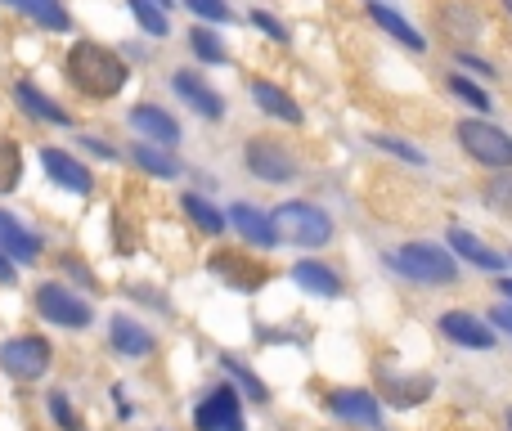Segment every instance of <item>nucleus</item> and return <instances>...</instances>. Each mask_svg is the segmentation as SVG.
<instances>
[{
    "label": "nucleus",
    "instance_id": "nucleus-42",
    "mask_svg": "<svg viewBox=\"0 0 512 431\" xmlns=\"http://www.w3.org/2000/svg\"><path fill=\"white\" fill-rule=\"evenodd\" d=\"M499 288H504V292H508V297H512V279H504V283H499Z\"/></svg>",
    "mask_w": 512,
    "mask_h": 431
},
{
    "label": "nucleus",
    "instance_id": "nucleus-41",
    "mask_svg": "<svg viewBox=\"0 0 512 431\" xmlns=\"http://www.w3.org/2000/svg\"><path fill=\"white\" fill-rule=\"evenodd\" d=\"M149 5H158V9H162V14H167V9H171V5H176V0H149Z\"/></svg>",
    "mask_w": 512,
    "mask_h": 431
},
{
    "label": "nucleus",
    "instance_id": "nucleus-37",
    "mask_svg": "<svg viewBox=\"0 0 512 431\" xmlns=\"http://www.w3.org/2000/svg\"><path fill=\"white\" fill-rule=\"evenodd\" d=\"M490 324H499L504 333H512V301H504V306L490 310Z\"/></svg>",
    "mask_w": 512,
    "mask_h": 431
},
{
    "label": "nucleus",
    "instance_id": "nucleus-22",
    "mask_svg": "<svg viewBox=\"0 0 512 431\" xmlns=\"http://www.w3.org/2000/svg\"><path fill=\"white\" fill-rule=\"evenodd\" d=\"M450 252H459L463 261L481 265V270H504V256L490 252V247L481 243L477 234H468V229H454V234H450Z\"/></svg>",
    "mask_w": 512,
    "mask_h": 431
},
{
    "label": "nucleus",
    "instance_id": "nucleus-17",
    "mask_svg": "<svg viewBox=\"0 0 512 431\" xmlns=\"http://www.w3.org/2000/svg\"><path fill=\"white\" fill-rule=\"evenodd\" d=\"M14 99L23 104V113L41 117V122H50V126H72V113H68V108H59L50 95H41L32 81H18V86H14Z\"/></svg>",
    "mask_w": 512,
    "mask_h": 431
},
{
    "label": "nucleus",
    "instance_id": "nucleus-43",
    "mask_svg": "<svg viewBox=\"0 0 512 431\" xmlns=\"http://www.w3.org/2000/svg\"><path fill=\"white\" fill-rule=\"evenodd\" d=\"M504 9H508V14H512V0H504Z\"/></svg>",
    "mask_w": 512,
    "mask_h": 431
},
{
    "label": "nucleus",
    "instance_id": "nucleus-26",
    "mask_svg": "<svg viewBox=\"0 0 512 431\" xmlns=\"http://www.w3.org/2000/svg\"><path fill=\"white\" fill-rule=\"evenodd\" d=\"M18 180H23V153H18L14 140L0 135V194H14Z\"/></svg>",
    "mask_w": 512,
    "mask_h": 431
},
{
    "label": "nucleus",
    "instance_id": "nucleus-2",
    "mask_svg": "<svg viewBox=\"0 0 512 431\" xmlns=\"http://www.w3.org/2000/svg\"><path fill=\"white\" fill-rule=\"evenodd\" d=\"M274 234H279V243H297V247H324L328 238H333V216L324 212V207L315 203H283L274 207Z\"/></svg>",
    "mask_w": 512,
    "mask_h": 431
},
{
    "label": "nucleus",
    "instance_id": "nucleus-34",
    "mask_svg": "<svg viewBox=\"0 0 512 431\" xmlns=\"http://www.w3.org/2000/svg\"><path fill=\"white\" fill-rule=\"evenodd\" d=\"M50 418H54V423H59L63 431H81L77 414H72V405H68V396H63V391H50Z\"/></svg>",
    "mask_w": 512,
    "mask_h": 431
},
{
    "label": "nucleus",
    "instance_id": "nucleus-16",
    "mask_svg": "<svg viewBox=\"0 0 512 431\" xmlns=\"http://www.w3.org/2000/svg\"><path fill=\"white\" fill-rule=\"evenodd\" d=\"M108 337H113V351L117 355H131V360L153 355V333L144 324H135V319H126V315H117L113 324H108Z\"/></svg>",
    "mask_w": 512,
    "mask_h": 431
},
{
    "label": "nucleus",
    "instance_id": "nucleus-18",
    "mask_svg": "<svg viewBox=\"0 0 512 431\" xmlns=\"http://www.w3.org/2000/svg\"><path fill=\"white\" fill-rule=\"evenodd\" d=\"M252 99H256V108H261L265 117H279V122H288V126H301L297 99L283 95V90L270 86V81H252Z\"/></svg>",
    "mask_w": 512,
    "mask_h": 431
},
{
    "label": "nucleus",
    "instance_id": "nucleus-33",
    "mask_svg": "<svg viewBox=\"0 0 512 431\" xmlns=\"http://www.w3.org/2000/svg\"><path fill=\"white\" fill-rule=\"evenodd\" d=\"M373 144L378 149H387V153H396V158H405V162H414V167H423V153L414 149V144H405V140H396V135H373Z\"/></svg>",
    "mask_w": 512,
    "mask_h": 431
},
{
    "label": "nucleus",
    "instance_id": "nucleus-39",
    "mask_svg": "<svg viewBox=\"0 0 512 431\" xmlns=\"http://www.w3.org/2000/svg\"><path fill=\"white\" fill-rule=\"evenodd\" d=\"M459 63H463V68H472V72H481V77H490V72H495L486 59H477V54H459Z\"/></svg>",
    "mask_w": 512,
    "mask_h": 431
},
{
    "label": "nucleus",
    "instance_id": "nucleus-28",
    "mask_svg": "<svg viewBox=\"0 0 512 431\" xmlns=\"http://www.w3.org/2000/svg\"><path fill=\"white\" fill-rule=\"evenodd\" d=\"M432 396V378H414V382H387V400L391 405H418V400Z\"/></svg>",
    "mask_w": 512,
    "mask_h": 431
},
{
    "label": "nucleus",
    "instance_id": "nucleus-36",
    "mask_svg": "<svg viewBox=\"0 0 512 431\" xmlns=\"http://www.w3.org/2000/svg\"><path fill=\"white\" fill-rule=\"evenodd\" d=\"M252 23L261 27V32L270 36V41H283V45H288V27H283L279 18H270V14H261V9H256V14H252Z\"/></svg>",
    "mask_w": 512,
    "mask_h": 431
},
{
    "label": "nucleus",
    "instance_id": "nucleus-11",
    "mask_svg": "<svg viewBox=\"0 0 512 431\" xmlns=\"http://www.w3.org/2000/svg\"><path fill=\"white\" fill-rule=\"evenodd\" d=\"M171 90H176V99H185L194 113L212 117V122H221V117H225V99L216 95V90L207 86L198 72H171Z\"/></svg>",
    "mask_w": 512,
    "mask_h": 431
},
{
    "label": "nucleus",
    "instance_id": "nucleus-8",
    "mask_svg": "<svg viewBox=\"0 0 512 431\" xmlns=\"http://www.w3.org/2000/svg\"><path fill=\"white\" fill-rule=\"evenodd\" d=\"M194 427L198 431H243V405L234 387H212L207 400L194 409Z\"/></svg>",
    "mask_w": 512,
    "mask_h": 431
},
{
    "label": "nucleus",
    "instance_id": "nucleus-27",
    "mask_svg": "<svg viewBox=\"0 0 512 431\" xmlns=\"http://www.w3.org/2000/svg\"><path fill=\"white\" fill-rule=\"evenodd\" d=\"M481 203H486L490 212H499V216H512V171L490 176L486 185H481Z\"/></svg>",
    "mask_w": 512,
    "mask_h": 431
},
{
    "label": "nucleus",
    "instance_id": "nucleus-13",
    "mask_svg": "<svg viewBox=\"0 0 512 431\" xmlns=\"http://www.w3.org/2000/svg\"><path fill=\"white\" fill-rule=\"evenodd\" d=\"M131 126L140 135H149L158 149H171V144H180V122L167 113V108H158V104H135L131 108Z\"/></svg>",
    "mask_w": 512,
    "mask_h": 431
},
{
    "label": "nucleus",
    "instance_id": "nucleus-24",
    "mask_svg": "<svg viewBox=\"0 0 512 431\" xmlns=\"http://www.w3.org/2000/svg\"><path fill=\"white\" fill-rule=\"evenodd\" d=\"M131 162L140 171H149V176H158V180H176L180 176V162L171 158V149H158V144H135Z\"/></svg>",
    "mask_w": 512,
    "mask_h": 431
},
{
    "label": "nucleus",
    "instance_id": "nucleus-4",
    "mask_svg": "<svg viewBox=\"0 0 512 431\" xmlns=\"http://www.w3.org/2000/svg\"><path fill=\"white\" fill-rule=\"evenodd\" d=\"M459 144L468 149V158L481 162V167L512 171V135L499 131V126L481 122V117H468V122H459Z\"/></svg>",
    "mask_w": 512,
    "mask_h": 431
},
{
    "label": "nucleus",
    "instance_id": "nucleus-23",
    "mask_svg": "<svg viewBox=\"0 0 512 431\" xmlns=\"http://www.w3.org/2000/svg\"><path fill=\"white\" fill-rule=\"evenodd\" d=\"M216 274H225L230 279V288H239V292H256L265 283V270L261 265H243V256L239 252H230V256H216Z\"/></svg>",
    "mask_w": 512,
    "mask_h": 431
},
{
    "label": "nucleus",
    "instance_id": "nucleus-31",
    "mask_svg": "<svg viewBox=\"0 0 512 431\" xmlns=\"http://www.w3.org/2000/svg\"><path fill=\"white\" fill-rule=\"evenodd\" d=\"M450 90H454V95H459V99H468L472 108H481V113H490V95H486V90H481V86H472L468 77H459V72H454V77H450Z\"/></svg>",
    "mask_w": 512,
    "mask_h": 431
},
{
    "label": "nucleus",
    "instance_id": "nucleus-6",
    "mask_svg": "<svg viewBox=\"0 0 512 431\" xmlns=\"http://www.w3.org/2000/svg\"><path fill=\"white\" fill-rule=\"evenodd\" d=\"M0 369L18 382L45 378V369H50V342H45V337H32V333L9 337V342L0 346Z\"/></svg>",
    "mask_w": 512,
    "mask_h": 431
},
{
    "label": "nucleus",
    "instance_id": "nucleus-38",
    "mask_svg": "<svg viewBox=\"0 0 512 431\" xmlns=\"http://www.w3.org/2000/svg\"><path fill=\"white\" fill-rule=\"evenodd\" d=\"M81 144H86V153H95V158H108V162L117 158V149H113V144H104V140H90V135H86Z\"/></svg>",
    "mask_w": 512,
    "mask_h": 431
},
{
    "label": "nucleus",
    "instance_id": "nucleus-20",
    "mask_svg": "<svg viewBox=\"0 0 512 431\" xmlns=\"http://www.w3.org/2000/svg\"><path fill=\"white\" fill-rule=\"evenodd\" d=\"M5 5H14L18 14H27L32 23H41L45 32H68V27H72L68 9H63L59 0H5Z\"/></svg>",
    "mask_w": 512,
    "mask_h": 431
},
{
    "label": "nucleus",
    "instance_id": "nucleus-10",
    "mask_svg": "<svg viewBox=\"0 0 512 431\" xmlns=\"http://www.w3.org/2000/svg\"><path fill=\"white\" fill-rule=\"evenodd\" d=\"M436 324H441V333L450 337L454 346H468V351H490V346H495L490 324H481V319L468 315V310H445Z\"/></svg>",
    "mask_w": 512,
    "mask_h": 431
},
{
    "label": "nucleus",
    "instance_id": "nucleus-21",
    "mask_svg": "<svg viewBox=\"0 0 512 431\" xmlns=\"http://www.w3.org/2000/svg\"><path fill=\"white\" fill-rule=\"evenodd\" d=\"M369 18H373V23H378L387 36H396L400 45H409V50H427V41L414 32V23H405V18H400L396 9H387L382 0H369Z\"/></svg>",
    "mask_w": 512,
    "mask_h": 431
},
{
    "label": "nucleus",
    "instance_id": "nucleus-5",
    "mask_svg": "<svg viewBox=\"0 0 512 431\" xmlns=\"http://www.w3.org/2000/svg\"><path fill=\"white\" fill-rule=\"evenodd\" d=\"M36 310H41L45 324H59V328H72V333H81V328H90V319H95V310H90V301H81L72 288H63V283H41L36 288Z\"/></svg>",
    "mask_w": 512,
    "mask_h": 431
},
{
    "label": "nucleus",
    "instance_id": "nucleus-12",
    "mask_svg": "<svg viewBox=\"0 0 512 431\" xmlns=\"http://www.w3.org/2000/svg\"><path fill=\"white\" fill-rule=\"evenodd\" d=\"M0 256H9L14 265H32L36 256H41V238L14 212H0Z\"/></svg>",
    "mask_w": 512,
    "mask_h": 431
},
{
    "label": "nucleus",
    "instance_id": "nucleus-15",
    "mask_svg": "<svg viewBox=\"0 0 512 431\" xmlns=\"http://www.w3.org/2000/svg\"><path fill=\"white\" fill-rule=\"evenodd\" d=\"M225 216H230V225L239 229V234L248 238L252 247H274V243H279V234H274V216H265L261 207H252V203H234Z\"/></svg>",
    "mask_w": 512,
    "mask_h": 431
},
{
    "label": "nucleus",
    "instance_id": "nucleus-40",
    "mask_svg": "<svg viewBox=\"0 0 512 431\" xmlns=\"http://www.w3.org/2000/svg\"><path fill=\"white\" fill-rule=\"evenodd\" d=\"M18 279V274H14V261H9V256H0V283H5V288H9V283H14Z\"/></svg>",
    "mask_w": 512,
    "mask_h": 431
},
{
    "label": "nucleus",
    "instance_id": "nucleus-35",
    "mask_svg": "<svg viewBox=\"0 0 512 431\" xmlns=\"http://www.w3.org/2000/svg\"><path fill=\"white\" fill-rule=\"evenodd\" d=\"M225 369H230V373H234V378H239V382H243V387H248V396L256 400V405H265V400H270V391H265V387H261V382H256V378H252V373H248V369H243V364L225 360Z\"/></svg>",
    "mask_w": 512,
    "mask_h": 431
},
{
    "label": "nucleus",
    "instance_id": "nucleus-29",
    "mask_svg": "<svg viewBox=\"0 0 512 431\" xmlns=\"http://www.w3.org/2000/svg\"><path fill=\"white\" fill-rule=\"evenodd\" d=\"M189 45H194V54L203 63H225L230 59L225 45H221V36H212V27H194V32H189Z\"/></svg>",
    "mask_w": 512,
    "mask_h": 431
},
{
    "label": "nucleus",
    "instance_id": "nucleus-32",
    "mask_svg": "<svg viewBox=\"0 0 512 431\" xmlns=\"http://www.w3.org/2000/svg\"><path fill=\"white\" fill-rule=\"evenodd\" d=\"M189 9H194L198 18H207V23H230L234 18V9L225 5V0H185Z\"/></svg>",
    "mask_w": 512,
    "mask_h": 431
},
{
    "label": "nucleus",
    "instance_id": "nucleus-44",
    "mask_svg": "<svg viewBox=\"0 0 512 431\" xmlns=\"http://www.w3.org/2000/svg\"><path fill=\"white\" fill-rule=\"evenodd\" d=\"M508 427H512V409H508Z\"/></svg>",
    "mask_w": 512,
    "mask_h": 431
},
{
    "label": "nucleus",
    "instance_id": "nucleus-19",
    "mask_svg": "<svg viewBox=\"0 0 512 431\" xmlns=\"http://www.w3.org/2000/svg\"><path fill=\"white\" fill-rule=\"evenodd\" d=\"M292 283L306 292H315V297H342V279H337L328 265L319 261H297L292 265Z\"/></svg>",
    "mask_w": 512,
    "mask_h": 431
},
{
    "label": "nucleus",
    "instance_id": "nucleus-1",
    "mask_svg": "<svg viewBox=\"0 0 512 431\" xmlns=\"http://www.w3.org/2000/svg\"><path fill=\"white\" fill-rule=\"evenodd\" d=\"M63 77H68L86 99H113L117 90L126 86L131 68H126V59L113 50V45L77 41L68 50V59H63Z\"/></svg>",
    "mask_w": 512,
    "mask_h": 431
},
{
    "label": "nucleus",
    "instance_id": "nucleus-9",
    "mask_svg": "<svg viewBox=\"0 0 512 431\" xmlns=\"http://www.w3.org/2000/svg\"><path fill=\"white\" fill-rule=\"evenodd\" d=\"M41 167H45V176L59 189H68V194H90V189H95V176L86 171V162H77L63 149H41Z\"/></svg>",
    "mask_w": 512,
    "mask_h": 431
},
{
    "label": "nucleus",
    "instance_id": "nucleus-7",
    "mask_svg": "<svg viewBox=\"0 0 512 431\" xmlns=\"http://www.w3.org/2000/svg\"><path fill=\"white\" fill-rule=\"evenodd\" d=\"M243 162H248V171L256 180H265V185H288V180L297 176V158H292L279 140H265V135L248 140Z\"/></svg>",
    "mask_w": 512,
    "mask_h": 431
},
{
    "label": "nucleus",
    "instance_id": "nucleus-3",
    "mask_svg": "<svg viewBox=\"0 0 512 431\" xmlns=\"http://www.w3.org/2000/svg\"><path fill=\"white\" fill-rule=\"evenodd\" d=\"M391 265H396L405 279L414 283H454L459 279V265H454L450 247H436V243H405L391 252Z\"/></svg>",
    "mask_w": 512,
    "mask_h": 431
},
{
    "label": "nucleus",
    "instance_id": "nucleus-14",
    "mask_svg": "<svg viewBox=\"0 0 512 431\" xmlns=\"http://www.w3.org/2000/svg\"><path fill=\"white\" fill-rule=\"evenodd\" d=\"M328 409H333L337 418H346V423H360V427H378V396L373 391H360V387H342L328 396Z\"/></svg>",
    "mask_w": 512,
    "mask_h": 431
},
{
    "label": "nucleus",
    "instance_id": "nucleus-30",
    "mask_svg": "<svg viewBox=\"0 0 512 431\" xmlns=\"http://www.w3.org/2000/svg\"><path fill=\"white\" fill-rule=\"evenodd\" d=\"M131 14H135V23H140V27H144V32H149V36H158V41H162V36L171 32L167 14H162L158 5H149V0H131Z\"/></svg>",
    "mask_w": 512,
    "mask_h": 431
},
{
    "label": "nucleus",
    "instance_id": "nucleus-25",
    "mask_svg": "<svg viewBox=\"0 0 512 431\" xmlns=\"http://www.w3.org/2000/svg\"><path fill=\"white\" fill-rule=\"evenodd\" d=\"M180 203H185V212L194 216V225H198V229H207V234H221V229L230 225V216L216 212V207L207 203V198H198V194H185Z\"/></svg>",
    "mask_w": 512,
    "mask_h": 431
}]
</instances>
